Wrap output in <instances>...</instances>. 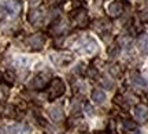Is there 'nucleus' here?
I'll return each instance as SVG.
<instances>
[{
  "label": "nucleus",
  "instance_id": "obj_4",
  "mask_svg": "<svg viewBox=\"0 0 148 134\" xmlns=\"http://www.w3.org/2000/svg\"><path fill=\"white\" fill-rule=\"evenodd\" d=\"M106 100V93L100 89H95L92 92V101L95 104H103Z\"/></svg>",
  "mask_w": 148,
  "mask_h": 134
},
{
  "label": "nucleus",
  "instance_id": "obj_13",
  "mask_svg": "<svg viewBox=\"0 0 148 134\" xmlns=\"http://www.w3.org/2000/svg\"><path fill=\"white\" fill-rule=\"evenodd\" d=\"M123 127L127 130H134L137 127V124L134 123V122H132V120H125V122H123Z\"/></svg>",
  "mask_w": 148,
  "mask_h": 134
},
{
  "label": "nucleus",
  "instance_id": "obj_12",
  "mask_svg": "<svg viewBox=\"0 0 148 134\" xmlns=\"http://www.w3.org/2000/svg\"><path fill=\"white\" fill-rule=\"evenodd\" d=\"M133 78H132V81L136 84V85H140V86H145V81L140 77V75H137V74H133L132 75Z\"/></svg>",
  "mask_w": 148,
  "mask_h": 134
},
{
  "label": "nucleus",
  "instance_id": "obj_16",
  "mask_svg": "<svg viewBox=\"0 0 148 134\" xmlns=\"http://www.w3.org/2000/svg\"><path fill=\"white\" fill-rule=\"evenodd\" d=\"M4 97H5V92L3 90V88L0 86V100H3Z\"/></svg>",
  "mask_w": 148,
  "mask_h": 134
},
{
  "label": "nucleus",
  "instance_id": "obj_6",
  "mask_svg": "<svg viewBox=\"0 0 148 134\" xmlns=\"http://www.w3.org/2000/svg\"><path fill=\"white\" fill-rule=\"evenodd\" d=\"M30 127L22 126V124H14L10 127V134H29Z\"/></svg>",
  "mask_w": 148,
  "mask_h": 134
},
{
  "label": "nucleus",
  "instance_id": "obj_2",
  "mask_svg": "<svg viewBox=\"0 0 148 134\" xmlns=\"http://www.w3.org/2000/svg\"><path fill=\"white\" fill-rule=\"evenodd\" d=\"M79 52H81V54H85V55L96 54V52H97V44H96V41L92 40V38H88L86 43L84 44V47L79 49Z\"/></svg>",
  "mask_w": 148,
  "mask_h": 134
},
{
  "label": "nucleus",
  "instance_id": "obj_14",
  "mask_svg": "<svg viewBox=\"0 0 148 134\" xmlns=\"http://www.w3.org/2000/svg\"><path fill=\"white\" fill-rule=\"evenodd\" d=\"M7 12H8V10H7L5 7H0V21L4 19V16L7 15Z\"/></svg>",
  "mask_w": 148,
  "mask_h": 134
},
{
  "label": "nucleus",
  "instance_id": "obj_15",
  "mask_svg": "<svg viewBox=\"0 0 148 134\" xmlns=\"http://www.w3.org/2000/svg\"><path fill=\"white\" fill-rule=\"evenodd\" d=\"M47 4H51V5H53V4H59V3H62L63 0H44Z\"/></svg>",
  "mask_w": 148,
  "mask_h": 134
},
{
  "label": "nucleus",
  "instance_id": "obj_10",
  "mask_svg": "<svg viewBox=\"0 0 148 134\" xmlns=\"http://www.w3.org/2000/svg\"><path fill=\"white\" fill-rule=\"evenodd\" d=\"M30 44H32V45H34L37 49H40L42 47V44H44V37H42V36H40V34L33 36V37L30 38Z\"/></svg>",
  "mask_w": 148,
  "mask_h": 134
},
{
  "label": "nucleus",
  "instance_id": "obj_8",
  "mask_svg": "<svg viewBox=\"0 0 148 134\" xmlns=\"http://www.w3.org/2000/svg\"><path fill=\"white\" fill-rule=\"evenodd\" d=\"M49 116L53 119V120H60V119L63 118V111H62V108L59 107H52L49 110Z\"/></svg>",
  "mask_w": 148,
  "mask_h": 134
},
{
  "label": "nucleus",
  "instance_id": "obj_3",
  "mask_svg": "<svg viewBox=\"0 0 148 134\" xmlns=\"http://www.w3.org/2000/svg\"><path fill=\"white\" fill-rule=\"evenodd\" d=\"M134 116L138 122H145L148 119V108L143 104H138L134 108Z\"/></svg>",
  "mask_w": 148,
  "mask_h": 134
},
{
  "label": "nucleus",
  "instance_id": "obj_11",
  "mask_svg": "<svg viewBox=\"0 0 148 134\" xmlns=\"http://www.w3.org/2000/svg\"><path fill=\"white\" fill-rule=\"evenodd\" d=\"M40 18H41V12L40 11H32L29 14V21L32 22V23H37Z\"/></svg>",
  "mask_w": 148,
  "mask_h": 134
},
{
  "label": "nucleus",
  "instance_id": "obj_1",
  "mask_svg": "<svg viewBox=\"0 0 148 134\" xmlns=\"http://www.w3.org/2000/svg\"><path fill=\"white\" fill-rule=\"evenodd\" d=\"M66 90V85L60 78H53L49 84V90H48V99L52 101L55 99L60 97Z\"/></svg>",
  "mask_w": 148,
  "mask_h": 134
},
{
  "label": "nucleus",
  "instance_id": "obj_5",
  "mask_svg": "<svg viewBox=\"0 0 148 134\" xmlns=\"http://www.w3.org/2000/svg\"><path fill=\"white\" fill-rule=\"evenodd\" d=\"M108 12H110V15H112V16H119L122 14V4L119 1L111 3L110 7H108Z\"/></svg>",
  "mask_w": 148,
  "mask_h": 134
},
{
  "label": "nucleus",
  "instance_id": "obj_7",
  "mask_svg": "<svg viewBox=\"0 0 148 134\" xmlns=\"http://www.w3.org/2000/svg\"><path fill=\"white\" fill-rule=\"evenodd\" d=\"M48 81L45 80V77L44 75H37L36 78L33 80V88H36V89H44L45 86H47Z\"/></svg>",
  "mask_w": 148,
  "mask_h": 134
},
{
  "label": "nucleus",
  "instance_id": "obj_9",
  "mask_svg": "<svg viewBox=\"0 0 148 134\" xmlns=\"http://www.w3.org/2000/svg\"><path fill=\"white\" fill-rule=\"evenodd\" d=\"M137 47H138V49H140L144 55L147 54V34H143L141 37L138 38Z\"/></svg>",
  "mask_w": 148,
  "mask_h": 134
}]
</instances>
